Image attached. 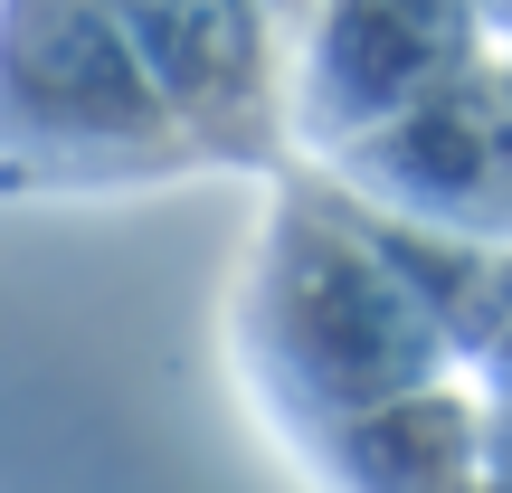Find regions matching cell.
<instances>
[{
    "instance_id": "obj_4",
    "label": "cell",
    "mask_w": 512,
    "mask_h": 493,
    "mask_svg": "<svg viewBox=\"0 0 512 493\" xmlns=\"http://www.w3.org/2000/svg\"><path fill=\"white\" fill-rule=\"evenodd\" d=\"M351 171L389 200L427 209L437 228H512V76L475 57L437 95L361 133Z\"/></svg>"
},
{
    "instance_id": "obj_5",
    "label": "cell",
    "mask_w": 512,
    "mask_h": 493,
    "mask_svg": "<svg viewBox=\"0 0 512 493\" xmlns=\"http://www.w3.org/2000/svg\"><path fill=\"white\" fill-rule=\"evenodd\" d=\"M256 10H266V19H275V29H285V19H304V10H313V0H256Z\"/></svg>"
},
{
    "instance_id": "obj_3",
    "label": "cell",
    "mask_w": 512,
    "mask_h": 493,
    "mask_svg": "<svg viewBox=\"0 0 512 493\" xmlns=\"http://www.w3.org/2000/svg\"><path fill=\"white\" fill-rule=\"evenodd\" d=\"M484 57V29L465 0H313L304 76H294V114L323 143H361L446 76Z\"/></svg>"
},
{
    "instance_id": "obj_1",
    "label": "cell",
    "mask_w": 512,
    "mask_h": 493,
    "mask_svg": "<svg viewBox=\"0 0 512 493\" xmlns=\"http://www.w3.org/2000/svg\"><path fill=\"white\" fill-rule=\"evenodd\" d=\"M0 152L29 181H143L190 162L105 0H0Z\"/></svg>"
},
{
    "instance_id": "obj_2",
    "label": "cell",
    "mask_w": 512,
    "mask_h": 493,
    "mask_svg": "<svg viewBox=\"0 0 512 493\" xmlns=\"http://www.w3.org/2000/svg\"><path fill=\"white\" fill-rule=\"evenodd\" d=\"M105 10L190 152H266L275 143L285 67H275V19L256 0H105Z\"/></svg>"
}]
</instances>
